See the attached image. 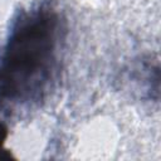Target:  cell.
Listing matches in <instances>:
<instances>
[{
	"instance_id": "1",
	"label": "cell",
	"mask_w": 161,
	"mask_h": 161,
	"mask_svg": "<svg viewBox=\"0 0 161 161\" xmlns=\"http://www.w3.org/2000/svg\"><path fill=\"white\" fill-rule=\"evenodd\" d=\"M67 21L57 3L39 0L11 21L0 50V103L11 108L40 106L60 74Z\"/></svg>"
},
{
	"instance_id": "2",
	"label": "cell",
	"mask_w": 161,
	"mask_h": 161,
	"mask_svg": "<svg viewBox=\"0 0 161 161\" xmlns=\"http://www.w3.org/2000/svg\"><path fill=\"white\" fill-rule=\"evenodd\" d=\"M5 137H6V128L0 122V150H1V146H3V142H4Z\"/></svg>"
}]
</instances>
